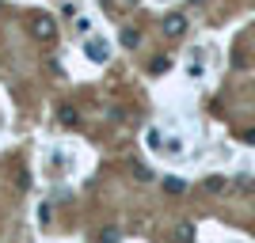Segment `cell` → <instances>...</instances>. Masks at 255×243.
<instances>
[{
    "mask_svg": "<svg viewBox=\"0 0 255 243\" xmlns=\"http://www.w3.org/2000/svg\"><path fill=\"white\" fill-rule=\"evenodd\" d=\"M137 42H141V34H137V31H122V46H129V50H133Z\"/></svg>",
    "mask_w": 255,
    "mask_h": 243,
    "instance_id": "obj_8",
    "label": "cell"
},
{
    "mask_svg": "<svg viewBox=\"0 0 255 243\" xmlns=\"http://www.w3.org/2000/svg\"><path fill=\"white\" fill-rule=\"evenodd\" d=\"M31 31H34V38H42V42H53L57 27H53L50 15H34V19H31Z\"/></svg>",
    "mask_w": 255,
    "mask_h": 243,
    "instance_id": "obj_1",
    "label": "cell"
},
{
    "mask_svg": "<svg viewBox=\"0 0 255 243\" xmlns=\"http://www.w3.org/2000/svg\"><path fill=\"white\" fill-rule=\"evenodd\" d=\"M175 243H194V224H179L175 228Z\"/></svg>",
    "mask_w": 255,
    "mask_h": 243,
    "instance_id": "obj_5",
    "label": "cell"
},
{
    "mask_svg": "<svg viewBox=\"0 0 255 243\" xmlns=\"http://www.w3.org/2000/svg\"><path fill=\"white\" fill-rule=\"evenodd\" d=\"M164 190H168V194H183V190H187V182H183L179 175H168V179H164Z\"/></svg>",
    "mask_w": 255,
    "mask_h": 243,
    "instance_id": "obj_4",
    "label": "cell"
},
{
    "mask_svg": "<svg viewBox=\"0 0 255 243\" xmlns=\"http://www.w3.org/2000/svg\"><path fill=\"white\" fill-rule=\"evenodd\" d=\"M164 31H168L171 38H179V34L187 31V19H183V15H168V19H164Z\"/></svg>",
    "mask_w": 255,
    "mask_h": 243,
    "instance_id": "obj_3",
    "label": "cell"
},
{
    "mask_svg": "<svg viewBox=\"0 0 255 243\" xmlns=\"http://www.w3.org/2000/svg\"><path fill=\"white\" fill-rule=\"evenodd\" d=\"M118 240V228H103V232H99V243H115Z\"/></svg>",
    "mask_w": 255,
    "mask_h": 243,
    "instance_id": "obj_9",
    "label": "cell"
},
{
    "mask_svg": "<svg viewBox=\"0 0 255 243\" xmlns=\"http://www.w3.org/2000/svg\"><path fill=\"white\" fill-rule=\"evenodd\" d=\"M84 50H88V57H92L96 65H103L107 57H111V46H107V42H99V38H92V42H88Z\"/></svg>",
    "mask_w": 255,
    "mask_h": 243,
    "instance_id": "obj_2",
    "label": "cell"
},
{
    "mask_svg": "<svg viewBox=\"0 0 255 243\" xmlns=\"http://www.w3.org/2000/svg\"><path fill=\"white\" fill-rule=\"evenodd\" d=\"M206 190H210V194H221L225 190V179H221V175H210V179H206Z\"/></svg>",
    "mask_w": 255,
    "mask_h": 243,
    "instance_id": "obj_7",
    "label": "cell"
},
{
    "mask_svg": "<svg viewBox=\"0 0 255 243\" xmlns=\"http://www.w3.org/2000/svg\"><path fill=\"white\" fill-rule=\"evenodd\" d=\"M118 4H126V8H129V4H137V0H118Z\"/></svg>",
    "mask_w": 255,
    "mask_h": 243,
    "instance_id": "obj_10",
    "label": "cell"
},
{
    "mask_svg": "<svg viewBox=\"0 0 255 243\" xmlns=\"http://www.w3.org/2000/svg\"><path fill=\"white\" fill-rule=\"evenodd\" d=\"M57 118H61V126H76V110H73V106H61Z\"/></svg>",
    "mask_w": 255,
    "mask_h": 243,
    "instance_id": "obj_6",
    "label": "cell"
}]
</instances>
